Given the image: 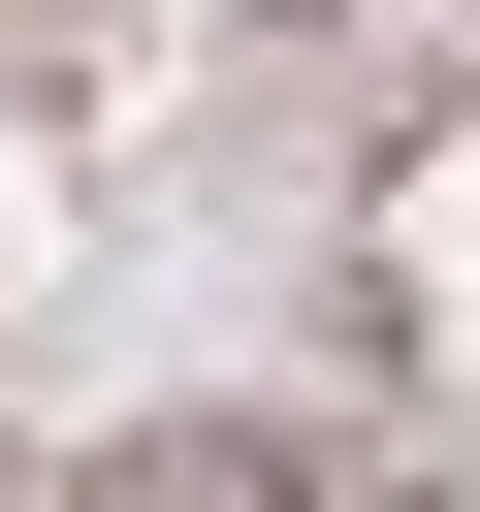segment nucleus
Wrapping results in <instances>:
<instances>
[{
	"mask_svg": "<svg viewBox=\"0 0 480 512\" xmlns=\"http://www.w3.org/2000/svg\"><path fill=\"white\" fill-rule=\"evenodd\" d=\"M256 32H352V0H256Z\"/></svg>",
	"mask_w": 480,
	"mask_h": 512,
	"instance_id": "obj_2",
	"label": "nucleus"
},
{
	"mask_svg": "<svg viewBox=\"0 0 480 512\" xmlns=\"http://www.w3.org/2000/svg\"><path fill=\"white\" fill-rule=\"evenodd\" d=\"M0 480H32V416H0Z\"/></svg>",
	"mask_w": 480,
	"mask_h": 512,
	"instance_id": "obj_3",
	"label": "nucleus"
},
{
	"mask_svg": "<svg viewBox=\"0 0 480 512\" xmlns=\"http://www.w3.org/2000/svg\"><path fill=\"white\" fill-rule=\"evenodd\" d=\"M96 480H128V512H288V480H352V448H320V416H128Z\"/></svg>",
	"mask_w": 480,
	"mask_h": 512,
	"instance_id": "obj_1",
	"label": "nucleus"
}]
</instances>
